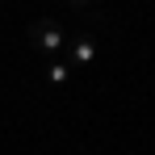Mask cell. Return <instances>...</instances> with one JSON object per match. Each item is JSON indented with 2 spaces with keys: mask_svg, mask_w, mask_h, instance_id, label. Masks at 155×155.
Here are the masks:
<instances>
[{
  "mask_svg": "<svg viewBox=\"0 0 155 155\" xmlns=\"http://www.w3.org/2000/svg\"><path fill=\"white\" fill-rule=\"evenodd\" d=\"M29 42L42 46L46 54H59L63 42H67V34H63V25H59L54 17H38V21H29Z\"/></svg>",
  "mask_w": 155,
  "mask_h": 155,
  "instance_id": "obj_1",
  "label": "cell"
},
{
  "mask_svg": "<svg viewBox=\"0 0 155 155\" xmlns=\"http://www.w3.org/2000/svg\"><path fill=\"white\" fill-rule=\"evenodd\" d=\"M92 59H97L92 34H76V38H71V63H67V67H88Z\"/></svg>",
  "mask_w": 155,
  "mask_h": 155,
  "instance_id": "obj_2",
  "label": "cell"
},
{
  "mask_svg": "<svg viewBox=\"0 0 155 155\" xmlns=\"http://www.w3.org/2000/svg\"><path fill=\"white\" fill-rule=\"evenodd\" d=\"M67 76H71V67H67V63H59V59L46 67V80H51V84H67Z\"/></svg>",
  "mask_w": 155,
  "mask_h": 155,
  "instance_id": "obj_3",
  "label": "cell"
}]
</instances>
